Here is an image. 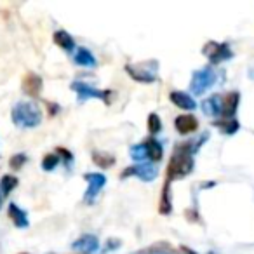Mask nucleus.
Masks as SVG:
<instances>
[{
	"label": "nucleus",
	"instance_id": "nucleus-13",
	"mask_svg": "<svg viewBox=\"0 0 254 254\" xmlns=\"http://www.w3.org/2000/svg\"><path fill=\"white\" fill-rule=\"evenodd\" d=\"M169 99L174 106H178L180 110L183 112H191V110L197 108V101L191 98L188 92H183V91H171L169 92Z\"/></svg>",
	"mask_w": 254,
	"mask_h": 254
},
{
	"label": "nucleus",
	"instance_id": "nucleus-32",
	"mask_svg": "<svg viewBox=\"0 0 254 254\" xmlns=\"http://www.w3.org/2000/svg\"><path fill=\"white\" fill-rule=\"evenodd\" d=\"M2 202H4V198H2V195H0V207H2Z\"/></svg>",
	"mask_w": 254,
	"mask_h": 254
},
{
	"label": "nucleus",
	"instance_id": "nucleus-3",
	"mask_svg": "<svg viewBox=\"0 0 254 254\" xmlns=\"http://www.w3.org/2000/svg\"><path fill=\"white\" fill-rule=\"evenodd\" d=\"M70 87H71V91L77 92L78 101H87V99H99V101H103L105 105H112L113 91H110V89H96L94 85L87 84V82H80V80L71 82Z\"/></svg>",
	"mask_w": 254,
	"mask_h": 254
},
{
	"label": "nucleus",
	"instance_id": "nucleus-6",
	"mask_svg": "<svg viewBox=\"0 0 254 254\" xmlns=\"http://www.w3.org/2000/svg\"><path fill=\"white\" fill-rule=\"evenodd\" d=\"M84 180L87 181V190L84 193V202L85 204H94V200L98 198L99 191L105 188L106 185V176L101 173H85Z\"/></svg>",
	"mask_w": 254,
	"mask_h": 254
},
{
	"label": "nucleus",
	"instance_id": "nucleus-26",
	"mask_svg": "<svg viewBox=\"0 0 254 254\" xmlns=\"http://www.w3.org/2000/svg\"><path fill=\"white\" fill-rule=\"evenodd\" d=\"M58 164H60V155H58V153H47L42 159V169L51 173V171L56 169Z\"/></svg>",
	"mask_w": 254,
	"mask_h": 254
},
{
	"label": "nucleus",
	"instance_id": "nucleus-24",
	"mask_svg": "<svg viewBox=\"0 0 254 254\" xmlns=\"http://www.w3.org/2000/svg\"><path fill=\"white\" fill-rule=\"evenodd\" d=\"M129 153H131V159L136 160V162H146L148 160V155H146V148L145 143H138V145H132L129 148Z\"/></svg>",
	"mask_w": 254,
	"mask_h": 254
},
{
	"label": "nucleus",
	"instance_id": "nucleus-7",
	"mask_svg": "<svg viewBox=\"0 0 254 254\" xmlns=\"http://www.w3.org/2000/svg\"><path fill=\"white\" fill-rule=\"evenodd\" d=\"M131 176H136L141 181H145V183H150V181H153L157 178V167L150 162H141V164H136V166L126 167L120 173V180H126V178H131Z\"/></svg>",
	"mask_w": 254,
	"mask_h": 254
},
{
	"label": "nucleus",
	"instance_id": "nucleus-14",
	"mask_svg": "<svg viewBox=\"0 0 254 254\" xmlns=\"http://www.w3.org/2000/svg\"><path fill=\"white\" fill-rule=\"evenodd\" d=\"M7 214L9 218L12 219V223H14L18 228H28L30 226V221H28V214H26L25 209L19 207L16 202H11L7 207Z\"/></svg>",
	"mask_w": 254,
	"mask_h": 254
},
{
	"label": "nucleus",
	"instance_id": "nucleus-18",
	"mask_svg": "<svg viewBox=\"0 0 254 254\" xmlns=\"http://www.w3.org/2000/svg\"><path fill=\"white\" fill-rule=\"evenodd\" d=\"M145 148H146V155H148V160L152 162H160L164 157V148L155 138H148L145 139Z\"/></svg>",
	"mask_w": 254,
	"mask_h": 254
},
{
	"label": "nucleus",
	"instance_id": "nucleus-11",
	"mask_svg": "<svg viewBox=\"0 0 254 254\" xmlns=\"http://www.w3.org/2000/svg\"><path fill=\"white\" fill-rule=\"evenodd\" d=\"M174 127H176V131L180 132L181 136H187V134H191V132L197 131L198 120H197V117L191 115V113H185V115L176 117Z\"/></svg>",
	"mask_w": 254,
	"mask_h": 254
},
{
	"label": "nucleus",
	"instance_id": "nucleus-16",
	"mask_svg": "<svg viewBox=\"0 0 254 254\" xmlns=\"http://www.w3.org/2000/svg\"><path fill=\"white\" fill-rule=\"evenodd\" d=\"M159 212L162 216H169L171 212H173V202H171V183H167V181H164L162 191H160Z\"/></svg>",
	"mask_w": 254,
	"mask_h": 254
},
{
	"label": "nucleus",
	"instance_id": "nucleus-1",
	"mask_svg": "<svg viewBox=\"0 0 254 254\" xmlns=\"http://www.w3.org/2000/svg\"><path fill=\"white\" fill-rule=\"evenodd\" d=\"M207 138H209V132H202V136L198 139L185 141L174 146L169 166H167V171H166L167 183H173L174 180L188 176V174L193 171V166H195L193 155L200 150V146L207 141Z\"/></svg>",
	"mask_w": 254,
	"mask_h": 254
},
{
	"label": "nucleus",
	"instance_id": "nucleus-23",
	"mask_svg": "<svg viewBox=\"0 0 254 254\" xmlns=\"http://www.w3.org/2000/svg\"><path fill=\"white\" fill-rule=\"evenodd\" d=\"M16 187H18V178L11 176V174L2 176V180H0V195H2V198L5 200V197H7Z\"/></svg>",
	"mask_w": 254,
	"mask_h": 254
},
{
	"label": "nucleus",
	"instance_id": "nucleus-12",
	"mask_svg": "<svg viewBox=\"0 0 254 254\" xmlns=\"http://www.w3.org/2000/svg\"><path fill=\"white\" fill-rule=\"evenodd\" d=\"M71 249L80 251V253H85V254H92L99 249V240H98V237L92 235V233H85V235L78 237V239L71 244Z\"/></svg>",
	"mask_w": 254,
	"mask_h": 254
},
{
	"label": "nucleus",
	"instance_id": "nucleus-21",
	"mask_svg": "<svg viewBox=\"0 0 254 254\" xmlns=\"http://www.w3.org/2000/svg\"><path fill=\"white\" fill-rule=\"evenodd\" d=\"M134 254H178V251H174L173 246L167 244V242H157L150 247L136 251Z\"/></svg>",
	"mask_w": 254,
	"mask_h": 254
},
{
	"label": "nucleus",
	"instance_id": "nucleus-27",
	"mask_svg": "<svg viewBox=\"0 0 254 254\" xmlns=\"http://www.w3.org/2000/svg\"><path fill=\"white\" fill-rule=\"evenodd\" d=\"M28 162V157H26V153H16V155H12L11 159H9V167L14 171H19L25 164Z\"/></svg>",
	"mask_w": 254,
	"mask_h": 254
},
{
	"label": "nucleus",
	"instance_id": "nucleus-19",
	"mask_svg": "<svg viewBox=\"0 0 254 254\" xmlns=\"http://www.w3.org/2000/svg\"><path fill=\"white\" fill-rule=\"evenodd\" d=\"M212 126H214L218 131H221L223 134H226V136H233L240 129V122H239V120H235V119L214 120V122H212Z\"/></svg>",
	"mask_w": 254,
	"mask_h": 254
},
{
	"label": "nucleus",
	"instance_id": "nucleus-33",
	"mask_svg": "<svg viewBox=\"0 0 254 254\" xmlns=\"http://www.w3.org/2000/svg\"><path fill=\"white\" fill-rule=\"evenodd\" d=\"M21 254H26V253H21Z\"/></svg>",
	"mask_w": 254,
	"mask_h": 254
},
{
	"label": "nucleus",
	"instance_id": "nucleus-29",
	"mask_svg": "<svg viewBox=\"0 0 254 254\" xmlns=\"http://www.w3.org/2000/svg\"><path fill=\"white\" fill-rule=\"evenodd\" d=\"M46 106H47V112H49L51 117L58 115V113L61 112V106L58 105V103H53V101H46Z\"/></svg>",
	"mask_w": 254,
	"mask_h": 254
},
{
	"label": "nucleus",
	"instance_id": "nucleus-25",
	"mask_svg": "<svg viewBox=\"0 0 254 254\" xmlns=\"http://www.w3.org/2000/svg\"><path fill=\"white\" fill-rule=\"evenodd\" d=\"M146 126H148V132L152 136L159 134L162 131V119H160L159 113H150L148 120H146Z\"/></svg>",
	"mask_w": 254,
	"mask_h": 254
},
{
	"label": "nucleus",
	"instance_id": "nucleus-17",
	"mask_svg": "<svg viewBox=\"0 0 254 254\" xmlns=\"http://www.w3.org/2000/svg\"><path fill=\"white\" fill-rule=\"evenodd\" d=\"M53 40L58 47H61V49L66 51V53H71V51L75 49V39L68 32H64V30H58V32H54Z\"/></svg>",
	"mask_w": 254,
	"mask_h": 254
},
{
	"label": "nucleus",
	"instance_id": "nucleus-8",
	"mask_svg": "<svg viewBox=\"0 0 254 254\" xmlns=\"http://www.w3.org/2000/svg\"><path fill=\"white\" fill-rule=\"evenodd\" d=\"M124 70L127 71V75H129L132 80L139 82V84H153V82L159 80V77H157L152 70H146L141 64H126Z\"/></svg>",
	"mask_w": 254,
	"mask_h": 254
},
{
	"label": "nucleus",
	"instance_id": "nucleus-10",
	"mask_svg": "<svg viewBox=\"0 0 254 254\" xmlns=\"http://www.w3.org/2000/svg\"><path fill=\"white\" fill-rule=\"evenodd\" d=\"M240 103V92L230 91L221 98V117L223 119H233Z\"/></svg>",
	"mask_w": 254,
	"mask_h": 254
},
{
	"label": "nucleus",
	"instance_id": "nucleus-20",
	"mask_svg": "<svg viewBox=\"0 0 254 254\" xmlns=\"http://www.w3.org/2000/svg\"><path fill=\"white\" fill-rule=\"evenodd\" d=\"M202 112H204L205 115H211V117L221 115V96L212 94L211 98L205 99V101L202 103Z\"/></svg>",
	"mask_w": 254,
	"mask_h": 254
},
{
	"label": "nucleus",
	"instance_id": "nucleus-30",
	"mask_svg": "<svg viewBox=\"0 0 254 254\" xmlns=\"http://www.w3.org/2000/svg\"><path fill=\"white\" fill-rule=\"evenodd\" d=\"M120 246H122V242H120L119 239H108V242H106L105 251H106V253H108V251H117Z\"/></svg>",
	"mask_w": 254,
	"mask_h": 254
},
{
	"label": "nucleus",
	"instance_id": "nucleus-5",
	"mask_svg": "<svg viewBox=\"0 0 254 254\" xmlns=\"http://www.w3.org/2000/svg\"><path fill=\"white\" fill-rule=\"evenodd\" d=\"M202 54L207 58L211 64H219L233 58V51L228 42H214V40H211L202 47Z\"/></svg>",
	"mask_w": 254,
	"mask_h": 254
},
{
	"label": "nucleus",
	"instance_id": "nucleus-9",
	"mask_svg": "<svg viewBox=\"0 0 254 254\" xmlns=\"http://www.w3.org/2000/svg\"><path fill=\"white\" fill-rule=\"evenodd\" d=\"M42 78L40 75H37L35 71H26L23 75V80H21V89L26 96L30 98H39L40 92H42Z\"/></svg>",
	"mask_w": 254,
	"mask_h": 254
},
{
	"label": "nucleus",
	"instance_id": "nucleus-15",
	"mask_svg": "<svg viewBox=\"0 0 254 254\" xmlns=\"http://www.w3.org/2000/svg\"><path fill=\"white\" fill-rule=\"evenodd\" d=\"M73 63L78 64V66L84 68H96L98 66V61H96V56L87 49V47H78L73 53Z\"/></svg>",
	"mask_w": 254,
	"mask_h": 254
},
{
	"label": "nucleus",
	"instance_id": "nucleus-2",
	"mask_svg": "<svg viewBox=\"0 0 254 254\" xmlns=\"http://www.w3.org/2000/svg\"><path fill=\"white\" fill-rule=\"evenodd\" d=\"M11 120L14 126L23 129H33L42 122V112L33 101H19L12 106Z\"/></svg>",
	"mask_w": 254,
	"mask_h": 254
},
{
	"label": "nucleus",
	"instance_id": "nucleus-22",
	"mask_svg": "<svg viewBox=\"0 0 254 254\" xmlns=\"http://www.w3.org/2000/svg\"><path fill=\"white\" fill-rule=\"evenodd\" d=\"M91 159H92V162L98 167H101V169H110V167L115 164V157L106 152H92Z\"/></svg>",
	"mask_w": 254,
	"mask_h": 254
},
{
	"label": "nucleus",
	"instance_id": "nucleus-28",
	"mask_svg": "<svg viewBox=\"0 0 254 254\" xmlns=\"http://www.w3.org/2000/svg\"><path fill=\"white\" fill-rule=\"evenodd\" d=\"M56 153L60 155V159L63 157V159H64V164H66L68 167H70V164H73V155H71L70 150L63 148V146H58V148H56Z\"/></svg>",
	"mask_w": 254,
	"mask_h": 254
},
{
	"label": "nucleus",
	"instance_id": "nucleus-4",
	"mask_svg": "<svg viewBox=\"0 0 254 254\" xmlns=\"http://www.w3.org/2000/svg\"><path fill=\"white\" fill-rule=\"evenodd\" d=\"M216 78H218V75H216V70L211 66V64H209V66L200 68V70H197V71H193L191 80H190L191 94L202 96L205 91H209V89L216 84Z\"/></svg>",
	"mask_w": 254,
	"mask_h": 254
},
{
	"label": "nucleus",
	"instance_id": "nucleus-31",
	"mask_svg": "<svg viewBox=\"0 0 254 254\" xmlns=\"http://www.w3.org/2000/svg\"><path fill=\"white\" fill-rule=\"evenodd\" d=\"M181 251H183L185 254H198V253H195L193 249H190L188 246H181ZM209 254H212V253H209Z\"/></svg>",
	"mask_w": 254,
	"mask_h": 254
}]
</instances>
